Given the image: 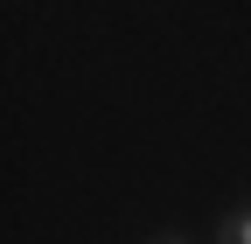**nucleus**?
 <instances>
[{
	"mask_svg": "<svg viewBox=\"0 0 251 244\" xmlns=\"http://www.w3.org/2000/svg\"><path fill=\"white\" fill-rule=\"evenodd\" d=\"M216 244H251V202H244V209H230V217L216 223Z\"/></svg>",
	"mask_w": 251,
	"mask_h": 244,
	"instance_id": "f257e3e1",
	"label": "nucleus"
},
{
	"mask_svg": "<svg viewBox=\"0 0 251 244\" xmlns=\"http://www.w3.org/2000/svg\"><path fill=\"white\" fill-rule=\"evenodd\" d=\"M153 244H188V237H153Z\"/></svg>",
	"mask_w": 251,
	"mask_h": 244,
	"instance_id": "f03ea898",
	"label": "nucleus"
}]
</instances>
